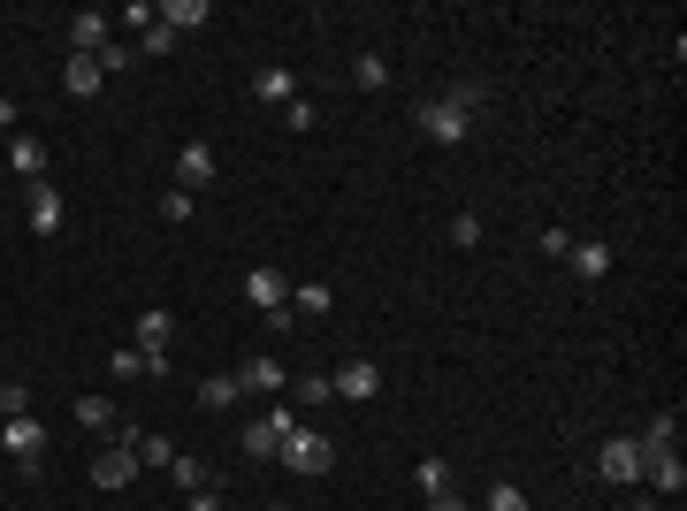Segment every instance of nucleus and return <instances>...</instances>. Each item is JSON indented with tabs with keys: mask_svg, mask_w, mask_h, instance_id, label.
Here are the masks:
<instances>
[{
	"mask_svg": "<svg viewBox=\"0 0 687 511\" xmlns=\"http://www.w3.org/2000/svg\"><path fill=\"white\" fill-rule=\"evenodd\" d=\"M245 298H252V314L268 321V314L291 306V275H283V268H252V275H245Z\"/></svg>",
	"mask_w": 687,
	"mask_h": 511,
	"instance_id": "8",
	"label": "nucleus"
},
{
	"mask_svg": "<svg viewBox=\"0 0 687 511\" xmlns=\"http://www.w3.org/2000/svg\"><path fill=\"white\" fill-rule=\"evenodd\" d=\"M92 61H100V77H123V69L138 61V46H123V38H108V46H100Z\"/></svg>",
	"mask_w": 687,
	"mask_h": 511,
	"instance_id": "29",
	"label": "nucleus"
},
{
	"mask_svg": "<svg viewBox=\"0 0 687 511\" xmlns=\"http://www.w3.org/2000/svg\"><path fill=\"white\" fill-rule=\"evenodd\" d=\"M451 245H459V252L482 245V222H474V214H451Z\"/></svg>",
	"mask_w": 687,
	"mask_h": 511,
	"instance_id": "35",
	"label": "nucleus"
},
{
	"mask_svg": "<svg viewBox=\"0 0 687 511\" xmlns=\"http://www.w3.org/2000/svg\"><path fill=\"white\" fill-rule=\"evenodd\" d=\"M214 175H222L214 146H183V154H176V191H191V198H199V191H206Z\"/></svg>",
	"mask_w": 687,
	"mask_h": 511,
	"instance_id": "14",
	"label": "nucleus"
},
{
	"mask_svg": "<svg viewBox=\"0 0 687 511\" xmlns=\"http://www.w3.org/2000/svg\"><path fill=\"white\" fill-rule=\"evenodd\" d=\"M108 38H115V31H108V15H100V8H77V15L61 23V46H69V54H100Z\"/></svg>",
	"mask_w": 687,
	"mask_h": 511,
	"instance_id": "11",
	"label": "nucleus"
},
{
	"mask_svg": "<svg viewBox=\"0 0 687 511\" xmlns=\"http://www.w3.org/2000/svg\"><path fill=\"white\" fill-rule=\"evenodd\" d=\"M428 511H466V497H459V489H443V497H428Z\"/></svg>",
	"mask_w": 687,
	"mask_h": 511,
	"instance_id": "39",
	"label": "nucleus"
},
{
	"mask_svg": "<svg viewBox=\"0 0 687 511\" xmlns=\"http://www.w3.org/2000/svg\"><path fill=\"white\" fill-rule=\"evenodd\" d=\"M0 154H8V169L23 175V183H38V175H46V146H38V138H31V130H15V138H8V146H0Z\"/></svg>",
	"mask_w": 687,
	"mask_h": 511,
	"instance_id": "18",
	"label": "nucleus"
},
{
	"mask_svg": "<svg viewBox=\"0 0 687 511\" xmlns=\"http://www.w3.org/2000/svg\"><path fill=\"white\" fill-rule=\"evenodd\" d=\"M565 252H573V229L550 222V229H542V260H565Z\"/></svg>",
	"mask_w": 687,
	"mask_h": 511,
	"instance_id": "36",
	"label": "nucleus"
},
{
	"mask_svg": "<svg viewBox=\"0 0 687 511\" xmlns=\"http://www.w3.org/2000/svg\"><path fill=\"white\" fill-rule=\"evenodd\" d=\"M169 481H176V489H183V497H191V489H214V474H206V458H183V451H176Z\"/></svg>",
	"mask_w": 687,
	"mask_h": 511,
	"instance_id": "26",
	"label": "nucleus"
},
{
	"mask_svg": "<svg viewBox=\"0 0 687 511\" xmlns=\"http://www.w3.org/2000/svg\"><path fill=\"white\" fill-rule=\"evenodd\" d=\"M489 511H527V497H519L513 481H497V489H489Z\"/></svg>",
	"mask_w": 687,
	"mask_h": 511,
	"instance_id": "37",
	"label": "nucleus"
},
{
	"mask_svg": "<svg viewBox=\"0 0 687 511\" xmlns=\"http://www.w3.org/2000/svg\"><path fill=\"white\" fill-rule=\"evenodd\" d=\"M183 511H229V504H222V489H191V497H183Z\"/></svg>",
	"mask_w": 687,
	"mask_h": 511,
	"instance_id": "38",
	"label": "nucleus"
},
{
	"mask_svg": "<svg viewBox=\"0 0 687 511\" xmlns=\"http://www.w3.org/2000/svg\"><path fill=\"white\" fill-rule=\"evenodd\" d=\"M169 46H176V31H169V23H161V15H154V23L138 31V54H169Z\"/></svg>",
	"mask_w": 687,
	"mask_h": 511,
	"instance_id": "32",
	"label": "nucleus"
},
{
	"mask_svg": "<svg viewBox=\"0 0 687 511\" xmlns=\"http://www.w3.org/2000/svg\"><path fill=\"white\" fill-rule=\"evenodd\" d=\"M100 84H108V77H100L92 54H69V61H61V92H69V100H92Z\"/></svg>",
	"mask_w": 687,
	"mask_h": 511,
	"instance_id": "19",
	"label": "nucleus"
},
{
	"mask_svg": "<svg viewBox=\"0 0 687 511\" xmlns=\"http://www.w3.org/2000/svg\"><path fill=\"white\" fill-rule=\"evenodd\" d=\"M565 268H573L581 283H604V275H611V245H604V237H573Z\"/></svg>",
	"mask_w": 687,
	"mask_h": 511,
	"instance_id": "16",
	"label": "nucleus"
},
{
	"mask_svg": "<svg viewBox=\"0 0 687 511\" xmlns=\"http://www.w3.org/2000/svg\"><path fill=\"white\" fill-rule=\"evenodd\" d=\"M634 443H642V451H680V420H673V412H650V428H642Z\"/></svg>",
	"mask_w": 687,
	"mask_h": 511,
	"instance_id": "24",
	"label": "nucleus"
},
{
	"mask_svg": "<svg viewBox=\"0 0 687 511\" xmlns=\"http://www.w3.org/2000/svg\"><path fill=\"white\" fill-rule=\"evenodd\" d=\"M206 15H214V0H169V8H161V23H169V31H199Z\"/></svg>",
	"mask_w": 687,
	"mask_h": 511,
	"instance_id": "25",
	"label": "nucleus"
},
{
	"mask_svg": "<svg viewBox=\"0 0 687 511\" xmlns=\"http://www.w3.org/2000/svg\"><path fill=\"white\" fill-rule=\"evenodd\" d=\"M131 443H138V428H115L108 435V451L92 458V489H131L138 481V451Z\"/></svg>",
	"mask_w": 687,
	"mask_h": 511,
	"instance_id": "3",
	"label": "nucleus"
},
{
	"mask_svg": "<svg viewBox=\"0 0 687 511\" xmlns=\"http://www.w3.org/2000/svg\"><path fill=\"white\" fill-rule=\"evenodd\" d=\"M77 428H85V435H115V397H100V389L77 397Z\"/></svg>",
	"mask_w": 687,
	"mask_h": 511,
	"instance_id": "22",
	"label": "nucleus"
},
{
	"mask_svg": "<svg viewBox=\"0 0 687 511\" xmlns=\"http://www.w3.org/2000/svg\"><path fill=\"white\" fill-rule=\"evenodd\" d=\"M291 428H299V405H268V412L245 428V458H275V451L291 443Z\"/></svg>",
	"mask_w": 687,
	"mask_h": 511,
	"instance_id": "4",
	"label": "nucleus"
},
{
	"mask_svg": "<svg viewBox=\"0 0 687 511\" xmlns=\"http://www.w3.org/2000/svg\"><path fill=\"white\" fill-rule=\"evenodd\" d=\"M237 397H245V389H237V374H206V382H199V405H206V412H229Z\"/></svg>",
	"mask_w": 687,
	"mask_h": 511,
	"instance_id": "23",
	"label": "nucleus"
},
{
	"mask_svg": "<svg viewBox=\"0 0 687 511\" xmlns=\"http://www.w3.org/2000/svg\"><path fill=\"white\" fill-rule=\"evenodd\" d=\"M627 511H665V497H634V504H627Z\"/></svg>",
	"mask_w": 687,
	"mask_h": 511,
	"instance_id": "41",
	"label": "nucleus"
},
{
	"mask_svg": "<svg viewBox=\"0 0 687 511\" xmlns=\"http://www.w3.org/2000/svg\"><path fill=\"white\" fill-rule=\"evenodd\" d=\"M596 474H604L611 489H627V481H642V443H634V435H611V443L596 451Z\"/></svg>",
	"mask_w": 687,
	"mask_h": 511,
	"instance_id": "7",
	"label": "nucleus"
},
{
	"mask_svg": "<svg viewBox=\"0 0 687 511\" xmlns=\"http://www.w3.org/2000/svg\"><path fill=\"white\" fill-rule=\"evenodd\" d=\"M351 77H359L367 92H382V84H390V61H382V54H359V61H351Z\"/></svg>",
	"mask_w": 687,
	"mask_h": 511,
	"instance_id": "31",
	"label": "nucleus"
},
{
	"mask_svg": "<svg viewBox=\"0 0 687 511\" xmlns=\"http://www.w3.org/2000/svg\"><path fill=\"white\" fill-rule=\"evenodd\" d=\"M131 451H138V466H161V474L176 466V443H169V435H138Z\"/></svg>",
	"mask_w": 687,
	"mask_h": 511,
	"instance_id": "28",
	"label": "nucleus"
},
{
	"mask_svg": "<svg viewBox=\"0 0 687 511\" xmlns=\"http://www.w3.org/2000/svg\"><path fill=\"white\" fill-rule=\"evenodd\" d=\"M131 343H138V351H169L176 343V314L169 306H146V314L131 321Z\"/></svg>",
	"mask_w": 687,
	"mask_h": 511,
	"instance_id": "17",
	"label": "nucleus"
},
{
	"mask_svg": "<svg viewBox=\"0 0 687 511\" xmlns=\"http://www.w3.org/2000/svg\"><path fill=\"white\" fill-rule=\"evenodd\" d=\"M0 130H15V100L8 92H0Z\"/></svg>",
	"mask_w": 687,
	"mask_h": 511,
	"instance_id": "40",
	"label": "nucleus"
},
{
	"mask_svg": "<svg viewBox=\"0 0 687 511\" xmlns=\"http://www.w3.org/2000/svg\"><path fill=\"white\" fill-rule=\"evenodd\" d=\"M329 382H337V397H351V405H374L382 397V366L374 359H344Z\"/></svg>",
	"mask_w": 687,
	"mask_h": 511,
	"instance_id": "10",
	"label": "nucleus"
},
{
	"mask_svg": "<svg viewBox=\"0 0 687 511\" xmlns=\"http://www.w3.org/2000/svg\"><path fill=\"white\" fill-rule=\"evenodd\" d=\"M260 511H291V504H260Z\"/></svg>",
	"mask_w": 687,
	"mask_h": 511,
	"instance_id": "42",
	"label": "nucleus"
},
{
	"mask_svg": "<svg viewBox=\"0 0 687 511\" xmlns=\"http://www.w3.org/2000/svg\"><path fill=\"white\" fill-rule=\"evenodd\" d=\"M482 107H489V84H451V92L420 100L413 123H420V138H436V146H466V123H474Z\"/></svg>",
	"mask_w": 687,
	"mask_h": 511,
	"instance_id": "1",
	"label": "nucleus"
},
{
	"mask_svg": "<svg viewBox=\"0 0 687 511\" xmlns=\"http://www.w3.org/2000/svg\"><path fill=\"white\" fill-rule=\"evenodd\" d=\"M275 458H283L291 474H306V481H314V474H329V466H337V435H322L314 420H299V428H291V443H283Z\"/></svg>",
	"mask_w": 687,
	"mask_h": 511,
	"instance_id": "2",
	"label": "nucleus"
},
{
	"mask_svg": "<svg viewBox=\"0 0 687 511\" xmlns=\"http://www.w3.org/2000/svg\"><path fill=\"white\" fill-rule=\"evenodd\" d=\"M23 222H31V237H61V191L38 175L31 183V198H23Z\"/></svg>",
	"mask_w": 687,
	"mask_h": 511,
	"instance_id": "12",
	"label": "nucleus"
},
{
	"mask_svg": "<svg viewBox=\"0 0 687 511\" xmlns=\"http://www.w3.org/2000/svg\"><path fill=\"white\" fill-rule=\"evenodd\" d=\"M329 397H337V382H329V374H291V405H299V412H322Z\"/></svg>",
	"mask_w": 687,
	"mask_h": 511,
	"instance_id": "21",
	"label": "nucleus"
},
{
	"mask_svg": "<svg viewBox=\"0 0 687 511\" xmlns=\"http://www.w3.org/2000/svg\"><path fill=\"white\" fill-rule=\"evenodd\" d=\"M413 481H420V497H443V489H451V458H420Z\"/></svg>",
	"mask_w": 687,
	"mask_h": 511,
	"instance_id": "27",
	"label": "nucleus"
},
{
	"mask_svg": "<svg viewBox=\"0 0 687 511\" xmlns=\"http://www.w3.org/2000/svg\"><path fill=\"white\" fill-rule=\"evenodd\" d=\"M191 214H199V198H191V191H161V222H176V229H183V222H191Z\"/></svg>",
	"mask_w": 687,
	"mask_h": 511,
	"instance_id": "30",
	"label": "nucleus"
},
{
	"mask_svg": "<svg viewBox=\"0 0 687 511\" xmlns=\"http://www.w3.org/2000/svg\"><path fill=\"white\" fill-rule=\"evenodd\" d=\"M108 374H115V382H146V374L161 382V374H169V351H138V343H115V351H108Z\"/></svg>",
	"mask_w": 687,
	"mask_h": 511,
	"instance_id": "9",
	"label": "nucleus"
},
{
	"mask_svg": "<svg viewBox=\"0 0 687 511\" xmlns=\"http://www.w3.org/2000/svg\"><path fill=\"white\" fill-rule=\"evenodd\" d=\"M15 412H31V389L23 382H0V420H15Z\"/></svg>",
	"mask_w": 687,
	"mask_h": 511,
	"instance_id": "34",
	"label": "nucleus"
},
{
	"mask_svg": "<svg viewBox=\"0 0 687 511\" xmlns=\"http://www.w3.org/2000/svg\"><path fill=\"white\" fill-rule=\"evenodd\" d=\"M642 481H650V489H657V497L673 504V497L687 489V466H680V451H642Z\"/></svg>",
	"mask_w": 687,
	"mask_h": 511,
	"instance_id": "13",
	"label": "nucleus"
},
{
	"mask_svg": "<svg viewBox=\"0 0 687 511\" xmlns=\"http://www.w3.org/2000/svg\"><path fill=\"white\" fill-rule=\"evenodd\" d=\"M329 306H337L329 283H291V314H299V321H329Z\"/></svg>",
	"mask_w": 687,
	"mask_h": 511,
	"instance_id": "20",
	"label": "nucleus"
},
{
	"mask_svg": "<svg viewBox=\"0 0 687 511\" xmlns=\"http://www.w3.org/2000/svg\"><path fill=\"white\" fill-rule=\"evenodd\" d=\"M237 374V389H252V397H275V389H291V366L275 359V351H252L245 366H229Z\"/></svg>",
	"mask_w": 687,
	"mask_h": 511,
	"instance_id": "6",
	"label": "nucleus"
},
{
	"mask_svg": "<svg viewBox=\"0 0 687 511\" xmlns=\"http://www.w3.org/2000/svg\"><path fill=\"white\" fill-rule=\"evenodd\" d=\"M283 123H291V130H314V123H322V107H314V100H306V92H299V100H291V107H283Z\"/></svg>",
	"mask_w": 687,
	"mask_h": 511,
	"instance_id": "33",
	"label": "nucleus"
},
{
	"mask_svg": "<svg viewBox=\"0 0 687 511\" xmlns=\"http://www.w3.org/2000/svg\"><path fill=\"white\" fill-rule=\"evenodd\" d=\"M0 451H8L15 466H38V458H46V420H38V412L0 420Z\"/></svg>",
	"mask_w": 687,
	"mask_h": 511,
	"instance_id": "5",
	"label": "nucleus"
},
{
	"mask_svg": "<svg viewBox=\"0 0 687 511\" xmlns=\"http://www.w3.org/2000/svg\"><path fill=\"white\" fill-rule=\"evenodd\" d=\"M252 100H268V107H291V100H299V69H283V61L252 69Z\"/></svg>",
	"mask_w": 687,
	"mask_h": 511,
	"instance_id": "15",
	"label": "nucleus"
}]
</instances>
